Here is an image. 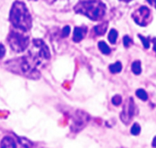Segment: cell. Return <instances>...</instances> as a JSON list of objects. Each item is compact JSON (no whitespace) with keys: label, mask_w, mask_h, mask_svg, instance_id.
Listing matches in <instances>:
<instances>
[{"label":"cell","mask_w":156,"mask_h":148,"mask_svg":"<svg viewBox=\"0 0 156 148\" xmlns=\"http://www.w3.org/2000/svg\"><path fill=\"white\" fill-rule=\"evenodd\" d=\"M9 20L14 28L29 31L32 26V19L27 5L20 1H16L10 10Z\"/></svg>","instance_id":"6da1fadb"},{"label":"cell","mask_w":156,"mask_h":148,"mask_svg":"<svg viewBox=\"0 0 156 148\" xmlns=\"http://www.w3.org/2000/svg\"><path fill=\"white\" fill-rule=\"evenodd\" d=\"M75 12L84 15L93 21H99L104 16L106 6L100 0L81 1L75 6Z\"/></svg>","instance_id":"7a4b0ae2"},{"label":"cell","mask_w":156,"mask_h":148,"mask_svg":"<svg viewBox=\"0 0 156 148\" xmlns=\"http://www.w3.org/2000/svg\"><path fill=\"white\" fill-rule=\"evenodd\" d=\"M27 31L14 28L10 31L7 41L10 47L16 53L23 52L29 45V37L27 34Z\"/></svg>","instance_id":"3957f363"},{"label":"cell","mask_w":156,"mask_h":148,"mask_svg":"<svg viewBox=\"0 0 156 148\" xmlns=\"http://www.w3.org/2000/svg\"><path fill=\"white\" fill-rule=\"evenodd\" d=\"M29 58L36 66L42 64L50 58V51L48 45L41 39H34L29 51Z\"/></svg>","instance_id":"277c9868"},{"label":"cell","mask_w":156,"mask_h":148,"mask_svg":"<svg viewBox=\"0 0 156 148\" xmlns=\"http://www.w3.org/2000/svg\"><path fill=\"white\" fill-rule=\"evenodd\" d=\"M133 18L135 21V23L138 24L139 25L146 26L152 21V12L149 7L143 5L133 12Z\"/></svg>","instance_id":"5b68a950"},{"label":"cell","mask_w":156,"mask_h":148,"mask_svg":"<svg viewBox=\"0 0 156 148\" xmlns=\"http://www.w3.org/2000/svg\"><path fill=\"white\" fill-rule=\"evenodd\" d=\"M134 102L133 99L131 97L129 98V100H127L123 106L122 108V112L120 116L121 120L124 123V124H129L134 115Z\"/></svg>","instance_id":"8992f818"},{"label":"cell","mask_w":156,"mask_h":148,"mask_svg":"<svg viewBox=\"0 0 156 148\" xmlns=\"http://www.w3.org/2000/svg\"><path fill=\"white\" fill-rule=\"evenodd\" d=\"M87 28L86 27H75L74 29V34H73V41L76 42V43H79L80 42L84 36L86 35L87 34Z\"/></svg>","instance_id":"52a82bcc"},{"label":"cell","mask_w":156,"mask_h":148,"mask_svg":"<svg viewBox=\"0 0 156 148\" xmlns=\"http://www.w3.org/2000/svg\"><path fill=\"white\" fill-rule=\"evenodd\" d=\"M0 146L1 148H16V145L12 137L5 136L2 139Z\"/></svg>","instance_id":"ba28073f"},{"label":"cell","mask_w":156,"mask_h":148,"mask_svg":"<svg viewBox=\"0 0 156 148\" xmlns=\"http://www.w3.org/2000/svg\"><path fill=\"white\" fill-rule=\"evenodd\" d=\"M107 27H108V23H101V24L96 25L93 30L97 35H102L106 33Z\"/></svg>","instance_id":"9c48e42d"},{"label":"cell","mask_w":156,"mask_h":148,"mask_svg":"<svg viewBox=\"0 0 156 148\" xmlns=\"http://www.w3.org/2000/svg\"><path fill=\"white\" fill-rule=\"evenodd\" d=\"M109 69H110V71H111L112 74H118V73H120V72L122 71V65L121 62L117 61L116 63L111 65V66H109Z\"/></svg>","instance_id":"30bf717a"},{"label":"cell","mask_w":156,"mask_h":148,"mask_svg":"<svg viewBox=\"0 0 156 148\" xmlns=\"http://www.w3.org/2000/svg\"><path fill=\"white\" fill-rule=\"evenodd\" d=\"M132 70H133V74H135V75H140L142 73V65L139 60H136L133 63Z\"/></svg>","instance_id":"8fae6325"},{"label":"cell","mask_w":156,"mask_h":148,"mask_svg":"<svg viewBox=\"0 0 156 148\" xmlns=\"http://www.w3.org/2000/svg\"><path fill=\"white\" fill-rule=\"evenodd\" d=\"M99 48H100V50H101V52L102 53V54H104V55H109L110 53H111V48L109 47V45L105 43V42H103V41H101V42H99Z\"/></svg>","instance_id":"7c38bea8"},{"label":"cell","mask_w":156,"mask_h":148,"mask_svg":"<svg viewBox=\"0 0 156 148\" xmlns=\"http://www.w3.org/2000/svg\"><path fill=\"white\" fill-rule=\"evenodd\" d=\"M117 38H118V32L115 29H112L110 31V33H109V35H108L109 41L112 44H115L116 41H117Z\"/></svg>","instance_id":"4fadbf2b"},{"label":"cell","mask_w":156,"mask_h":148,"mask_svg":"<svg viewBox=\"0 0 156 148\" xmlns=\"http://www.w3.org/2000/svg\"><path fill=\"white\" fill-rule=\"evenodd\" d=\"M136 96H137L138 98H140L143 101H146L148 99V94L144 89H138L136 91Z\"/></svg>","instance_id":"5bb4252c"},{"label":"cell","mask_w":156,"mask_h":148,"mask_svg":"<svg viewBox=\"0 0 156 148\" xmlns=\"http://www.w3.org/2000/svg\"><path fill=\"white\" fill-rule=\"evenodd\" d=\"M131 133L133 136H139L140 133H141V126H140V125L137 124V123L133 124L132 128H131Z\"/></svg>","instance_id":"9a60e30c"},{"label":"cell","mask_w":156,"mask_h":148,"mask_svg":"<svg viewBox=\"0 0 156 148\" xmlns=\"http://www.w3.org/2000/svg\"><path fill=\"white\" fill-rule=\"evenodd\" d=\"M122 96H119V95L114 96L112 97V104H113L114 106H119L122 104Z\"/></svg>","instance_id":"2e32d148"},{"label":"cell","mask_w":156,"mask_h":148,"mask_svg":"<svg viewBox=\"0 0 156 148\" xmlns=\"http://www.w3.org/2000/svg\"><path fill=\"white\" fill-rule=\"evenodd\" d=\"M19 140H20V144H21V146H24L25 148H31L32 147V143L29 141V140H27V139H26V138H19Z\"/></svg>","instance_id":"e0dca14e"},{"label":"cell","mask_w":156,"mask_h":148,"mask_svg":"<svg viewBox=\"0 0 156 148\" xmlns=\"http://www.w3.org/2000/svg\"><path fill=\"white\" fill-rule=\"evenodd\" d=\"M123 45H124L125 47H130V46L133 45V40H132V38H131L130 36H128V35H125V36L123 37Z\"/></svg>","instance_id":"ac0fdd59"},{"label":"cell","mask_w":156,"mask_h":148,"mask_svg":"<svg viewBox=\"0 0 156 148\" xmlns=\"http://www.w3.org/2000/svg\"><path fill=\"white\" fill-rule=\"evenodd\" d=\"M139 37H140V39L142 40L144 48L148 49V48L150 47V41H149V39L146 38V37H144V36H143V35H139Z\"/></svg>","instance_id":"d6986e66"},{"label":"cell","mask_w":156,"mask_h":148,"mask_svg":"<svg viewBox=\"0 0 156 148\" xmlns=\"http://www.w3.org/2000/svg\"><path fill=\"white\" fill-rule=\"evenodd\" d=\"M70 33V27L69 25L67 26H64L63 29H62V35L63 36H68Z\"/></svg>","instance_id":"ffe728a7"},{"label":"cell","mask_w":156,"mask_h":148,"mask_svg":"<svg viewBox=\"0 0 156 148\" xmlns=\"http://www.w3.org/2000/svg\"><path fill=\"white\" fill-rule=\"evenodd\" d=\"M5 48L2 44H0V58H3L5 56Z\"/></svg>","instance_id":"44dd1931"},{"label":"cell","mask_w":156,"mask_h":148,"mask_svg":"<svg viewBox=\"0 0 156 148\" xmlns=\"http://www.w3.org/2000/svg\"><path fill=\"white\" fill-rule=\"evenodd\" d=\"M148 2H149L151 5H153L156 8V0H148Z\"/></svg>","instance_id":"7402d4cb"},{"label":"cell","mask_w":156,"mask_h":148,"mask_svg":"<svg viewBox=\"0 0 156 148\" xmlns=\"http://www.w3.org/2000/svg\"><path fill=\"white\" fill-rule=\"evenodd\" d=\"M153 146L156 148V136L154 138V140H153Z\"/></svg>","instance_id":"603a6c76"},{"label":"cell","mask_w":156,"mask_h":148,"mask_svg":"<svg viewBox=\"0 0 156 148\" xmlns=\"http://www.w3.org/2000/svg\"><path fill=\"white\" fill-rule=\"evenodd\" d=\"M122 1H124V2H129V1H132V0H122Z\"/></svg>","instance_id":"cb8c5ba5"},{"label":"cell","mask_w":156,"mask_h":148,"mask_svg":"<svg viewBox=\"0 0 156 148\" xmlns=\"http://www.w3.org/2000/svg\"><path fill=\"white\" fill-rule=\"evenodd\" d=\"M154 51H155V53H156V45H154Z\"/></svg>","instance_id":"d4e9b609"},{"label":"cell","mask_w":156,"mask_h":148,"mask_svg":"<svg viewBox=\"0 0 156 148\" xmlns=\"http://www.w3.org/2000/svg\"><path fill=\"white\" fill-rule=\"evenodd\" d=\"M82 1H90V0H82Z\"/></svg>","instance_id":"484cf974"},{"label":"cell","mask_w":156,"mask_h":148,"mask_svg":"<svg viewBox=\"0 0 156 148\" xmlns=\"http://www.w3.org/2000/svg\"><path fill=\"white\" fill-rule=\"evenodd\" d=\"M52 1H54V0H50V2H52Z\"/></svg>","instance_id":"4316f807"},{"label":"cell","mask_w":156,"mask_h":148,"mask_svg":"<svg viewBox=\"0 0 156 148\" xmlns=\"http://www.w3.org/2000/svg\"><path fill=\"white\" fill-rule=\"evenodd\" d=\"M33 1H36V0H33Z\"/></svg>","instance_id":"83f0119b"}]
</instances>
